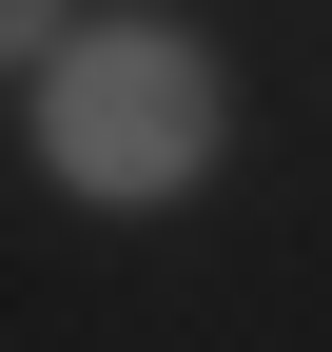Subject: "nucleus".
<instances>
[{
    "instance_id": "obj_2",
    "label": "nucleus",
    "mask_w": 332,
    "mask_h": 352,
    "mask_svg": "<svg viewBox=\"0 0 332 352\" xmlns=\"http://www.w3.org/2000/svg\"><path fill=\"white\" fill-rule=\"evenodd\" d=\"M0 59H20V78L59 59V0H0Z\"/></svg>"
},
{
    "instance_id": "obj_1",
    "label": "nucleus",
    "mask_w": 332,
    "mask_h": 352,
    "mask_svg": "<svg viewBox=\"0 0 332 352\" xmlns=\"http://www.w3.org/2000/svg\"><path fill=\"white\" fill-rule=\"evenodd\" d=\"M215 138H235L215 59H195V39H156V20H98V39H59V59H39V157H59V196H98V215L215 176Z\"/></svg>"
}]
</instances>
